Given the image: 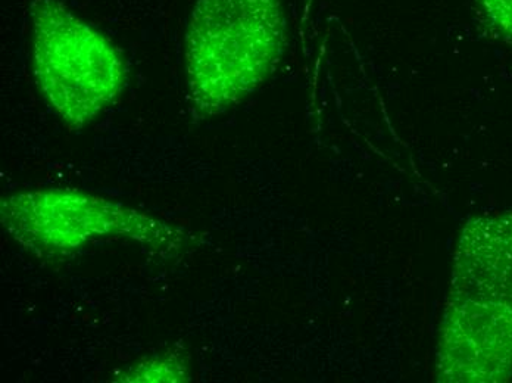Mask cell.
<instances>
[{
    "label": "cell",
    "mask_w": 512,
    "mask_h": 383,
    "mask_svg": "<svg viewBox=\"0 0 512 383\" xmlns=\"http://www.w3.org/2000/svg\"><path fill=\"white\" fill-rule=\"evenodd\" d=\"M487 17L502 33L512 37V0H480Z\"/></svg>",
    "instance_id": "8992f818"
},
{
    "label": "cell",
    "mask_w": 512,
    "mask_h": 383,
    "mask_svg": "<svg viewBox=\"0 0 512 383\" xmlns=\"http://www.w3.org/2000/svg\"><path fill=\"white\" fill-rule=\"evenodd\" d=\"M33 65L46 101L77 129L108 110L126 86L114 43L59 0H34Z\"/></svg>",
    "instance_id": "3957f363"
},
{
    "label": "cell",
    "mask_w": 512,
    "mask_h": 383,
    "mask_svg": "<svg viewBox=\"0 0 512 383\" xmlns=\"http://www.w3.org/2000/svg\"><path fill=\"white\" fill-rule=\"evenodd\" d=\"M187 363L176 354H162L131 367L121 378L124 382H186Z\"/></svg>",
    "instance_id": "5b68a950"
},
{
    "label": "cell",
    "mask_w": 512,
    "mask_h": 383,
    "mask_svg": "<svg viewBox=\"0 0 512 383\" xmlns=\"http://www.w3.org/2000/svg\"><path fill=\"white\" fill-rule=\"evenodd\" d=\"M440 382L512 376V213L486 214L462 230L437 348Z\"/></svg>",
    "instance_id": "6da1fadb"
},
{
    "label": "cell",
    "mask_w": 512,
    "mask_h": 383,
    "mask_svg": "<svg viewBox=\"0 0 512 383\" xmlns=\"http://www.w3.org/2000/svg\"><path fill=\"white\" fill-rule=\"evenodd\" d=\"M286 45L282 0H196L186 37L190 104L223 114L273 73Z\"/></svg>",
    "instance_id": "7a4b0ae2"
},
{
    "label": "cell",
    "mask_w": 512,
    "mask_h": 383,
    "mask_svg": "<svg viewBox=\"0 0 512 383\" xmlns=\"http://www.w3.org/2000/svg\"><path fill=\"white\" fill-rule=\"evenodd\" d=\"M3 227L24 248L39 254H68L109 238H128L148 247L176 251L174 227L99 196L76 191H34L6 196Z\"/></svg>",
    "instance_id": "277c9868"
}]
</instances>
